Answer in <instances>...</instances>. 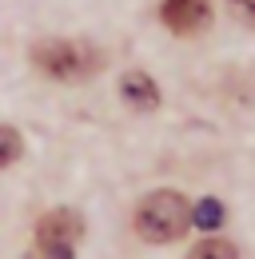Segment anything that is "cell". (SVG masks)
Returning <instances> with one entry per match:
<instances>
[{"instance_id": "cell-1", "label": "cell", "mask_w": 255, "mask_h": 259, "mask_svg": "<svg viewBox=\"0 0 255 259\" xmlns=\"http://www.w3.org/2000/svg\"><path fill=\"white\" fill-rule=\"evenodd\" d=\"M188 227H191V207H188V199L180 192H172V188L144 195L140 207H136V231L148 243H176Z\"/></svg>"}, {"instance_id": "cell-2", "label": "cell", "mask_w": 255, "mask_h": 259, "mask_svg": "<svg viewBox=\"0 0 255 259\" xmlns=\"http://www.w3.org/2000/svg\"><path fill=\"white\" fill-rule=\"evenodd\" d=\"M100 52L84 40H40L32 48V64L40 68L44 76L64 80V84H76V80H88L96 68H100Z\"/></svg>"}, {"instance_id": "cell-3", "label": "cell", "mask_w": 255, "mask_h": 259, "mask_svg": "<svg viewBox=\"0 0 255 259\" xmlns=\"http://www.w3.org/2000/svg\"><path fill=\"white\" fill-rule=\"evenodd\" d=\"M80 235H84V220L72 207H52L36 224V243H48V247H72L76 251Z\"/></svg>"}, {"instance_id": "cell-4", "label": "cell", "mask_w": 255, "mask_h": 259, "mask_svg": "<svg viewBox=\"0 0 255 259\" xmlns=\"http://www.w3.org/2000/svg\"><path fill=\"white\" fill-rule=\"evenodd\" d=\"M159 20L176 36H199L211 24V4L207 0H163L159 4Z\"/></svg>"}, {"instance_id": "cell-5", "label": "cell", "mask_w": 255, "mask_h": 259, "mask_svg": "<svg viewBox=\"0 0 255 259\" xmlns=\"http://www.w3.org/2000/svg\"><path fill=\"white\" fill-rule=\"evenodd\" d=\"M120 96H124L136 112H152V108H159V88L152 84L148 72H128L124 80H120Z\"/></svg>"}, {"instance_id": "cell-6", "label": "cell", "mask_w": 255, "mask_h": 259, "mask_svg": "<svg viewBox=\"0 0 255 259\" xmlns=\"http://www.w3.org/2000/svg\"><path fill=\"white\" fill-rule=\"evenodd\" d=\"M191 224L199 227V231H216V227H223V203L220 199H199L195 207H191Z\"/></svg>"}, {"instance_id": "cell-7", "label": "cell", "mask_w": 255, "mask_h": 259, "mask_svg": "<svg viewBox=\"0 0 255 259\" xmlns=\"http://www.w3.org/2000/svg\"><path fill=\"white\" fill-rule=\"evenodd\" d=\"M20 156H24V140H20V132L12 128V124H0V171L12 167Z\"/></svg>"}, {"instance_id": "cell-8", "label": "cell", "mask_w": 255, "mask_h": 259, "mask_svg": "<svg viewBox=\"0 0 255 259\" xmlns=\"http://www.w3.org/2000/svg\"><path fill=\"white\" fill-rule=\"evenodd\" d=\"M188 259H239V251H235L227 239H203V243L191 247Z\"/></svg>"}, {"instance_id": "cell-9", "label": "cell", "mask_w": 255, "mask_h": 259, "mask_svg": "<svg viewBox=\"0 0 255 259\" xmlns=\"http://www.w3.org/2000/svg\"><path fill=\"white\" fill-rule=\"evenodd\" d=\"M24 259H76L72 247H48V243H32Z\"/></svg>"}, {"instance_id": "cell-10", "label": "cell", "mask_w": 255, "mask_h": 259, "mask_svg": "<svg viewBox=\"0 0 255 259\" xmlns=\"http://www.w3.org/2000/svg\"><path fill=\"white\" fill-rule=\"evenodd\" d=\"M227 4H231V12H235V20H239V24L255 28V0H227Z\"/></svg>"}]
</instances>
